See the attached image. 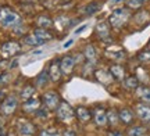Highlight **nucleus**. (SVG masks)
Segmentation results:
<instances>
[{"mask_svg": "<svg viewBox=\"0 0 150 136\" xmlns=\"http://www.w3.org/2000/svg\"><path fill=\"white\" fill-rule=\"evenodd\" d=\"M86 28H88V25H86V24H83L82 27H79L78 29H76V31H75V33H79L81 31H83V29H86Z\"/></svg>", "mask_w": 150, "mask_h": 136, "instance_id": "nucleus-38", "label": "nucleus"}, {"mask_svg": "<svg viewBox=\"0 0 150 136\" xmlns=\"http://www.w3.org/2000/svg\"><path fill=\"white\" fill-rule=\"evenodd\" d=\"M95 36L100 43L110 46L114 44V36H112V29L108 25L107 21H99L95 27Z\"/></svg>", "mask_w": 150, "mask_h": 136, "instance_id": "nucleus-4", "label": "nucleus"}, {"mask_svg": "<svg viewBox=\"0 0 150 136\" xmlns=\"http://www.w3.org/2000/svg\"><path fill=\"white\" fill-rule=\"evenodd\" d=\"M24 46L20 40L10 39L0 43V58H14L18 54H21Z\"/></svg>", "mask_w": 150, "mask_h": 136, "instance_id": "nucleus-3", "label": "nucleus"}, {"mask_svg": "<svg viewBox=\"0 0 150 136\" xmlns=\"http://www.w3.org/2000/svg\"><path fill=\"white\" fill-rule=\"evenodd\" d=\"M22 24L21 16L10 6L0 7V27L3 29H13L17 25Z\"/></svg>", "mask_w": 150, "mask_h": 136, "instance_id": "nucleus-2", "label": "nucleus"}, {"mask_svg": "<svg viewBox=\"0 0 150 136\" xmlns=\"http://www.w3.org/2000/svg\"><path fill=\"white\" fill-rule=\"evenodd\" d=\"M38 28H45V29H52L54 28V20L47 14H39L35 20Z\"/></svg>", "mask_w": 150, "mask_h": 136, "instance_id": "nucleus-25", "label": "nucleus"}, {"mask_svg": "<svg viewBox=\"0 0 150 136\" xmlns=\"http://www.w3.org/2000/svg\"><path fill=\"white\" fill-rule=\"evenodd\" d=\"M145 1H147V0H145Z\"/></svg>", "mask_w": 150, "mask_h": 136, "instance_id": "nucleus-40", "label": "nucleus"}, {"mask_svg": "<svg viewBox=\"0 0 150 136\" xmlns=\"http://www.w3.org/2000/svg\"><path fill=\"white\" fill-rule=\"evenodd\" d=\"M56 117L61 122H70V121L74 120V117H75V109L68 101L61 100L59 107L56 109Z\"/></svg>", "mask_w": 150, "mask_h": 136, "instance_id": "nucleus-11", "label": "nucleus"}, {"mask_svg": "<svg viewBox=\"0 0 150 136\" xmlns=\"http://www.w3.org/2000/svg\"><path fill=\"white\" fill-rule=\"evenodd\" d=\"M35 36V38L39 40V43L42 44H46L49 43V42H52V40H54V32L52 31V29H45V28H38L35 27L33 28V31L31 32Z\"/></svg>", "mask_w": 150, "mask_h": 136, "instance_id": "nucleus-14", "label": "nucleus"}, {"mask_svg": "<svg viewBox=\"0 0 150 136\" xmlns=\"http://www.w3.org/2000/svg\"><path fill=\"white\" fill-rule=\"evenodd\" d=\"M121 85H122V87L125 89V90L135 92V90H136V87L140 85V82H139L138 76L135 75V74H128V75L121 81Z\"/></svg>", "mask_w": 150, "mask_h": 136, "instance_id": "nucleus-20", "label": "nucleus"}, {"mask_svg": "<svg viewBox=\"0 0 150 136\" xmlns=\"http://www.w3.org/2000/svg\"><path fill=\"white\" fill-rule=\"evenodd\" d=\"M20 106V97L18 94H6L4 99L1 100L0 103V115L3 117H11V115L16 114L17 109Z\"/></svg>", "mask_w": 150, "mask_h": 136, "instance_id": "nucleus-5", "label": "nucleus"}, {"mask_svg": "<svg viewBox=\"0 0 150 136\" xmlns=\"http://www.w3.org/2000/svg\"><path fill=\"white\" fill-rule=\"evenodd\" d=\"M82 56H83V58H85L86 63H89V64H93V66H99L100 63H102V53H100V50L97 49V46L95 43H88L83 46V49H82Z\"/></svg>", "mask_w": 150, "mask_h": 136, "instance_id": "nucleus-6", "label": "nucleus"}, {"mask_svg": "<svg viewBox=\"0 0 150 136\" xmlns=\"http://www.w3.org/2000/svg\"><path fill=\"white\" fill-rule=\"evenodd\" d=\"M11 72L10 71H3L0 72V89H3L4 86H7L11 82Z\"/></svg>", "mask_w": 150, "mask_h": 136, "instance_id": "nucleus-32", "label": "nucleus"}, {"mask_svg": "<svg viewBox=\"0 0 150 136\" xmlns=\"http://www.w3.org/2000/svg\"><path fill=\"white\" fill-rule=\"evenodd\" d=\"M46 70H47V74H49V78H50V82L53 83H60L63 81V72H61V68H60V60L59 57H56L53 60H50L46 66Z\"/></svg>", "mask_w": 150, "mask_h": 136, "instance_id": "nucleus-12", "label": "nucleus"}, {"mask_svg": "<svg viewBox=\"0 0 150 136\" xmlns=\"http://www.w3.org/2000/svg\"><path fill=\"white\" fill-rule=\"evenodd\" d=\"M61 136H78V135H76V132H75L74 129L68 128V129H65V131L63 132V135Z\"/></svg>", "mask_w": 150, "mask_h": 136, "instance_id": "nucleus-35", "label": "nucleus"}, {"mask_svg": "<svg viewBox=\"0 0 150 136\" xmlns=\"http://www.w3.org/2000/svg\"><path fill=\"white\" fill-rule=\"evenodd\" d=\"M149 136H150V135H149Z\"/></svg>", "mask_w": 150, "mask_h": 136, "instance_id": "nucleus-41", "label": "nucleus"}, {"mask_svg": "<svg viewBox=\"0 0 150 136\" xmlns=\"http://www.w3.org/2000/svg\"><path fill=\"white\" fill-rule=\"evenodd\" d=\"M17 131L21 136H36L38 129L31 121H20L17 125Z\"/></svg>", "mask_w": 150, "mask_h": 136, "instance_id": "nucleus-17", "label": "nucleus"}, {"mask_svg": "<svg viewBox=\"0 0 150 136\" xmlns=\"http://www.w3.org/2000/svg\"><path fill=\"white\" fill-rule=\"evenodd\" d=\"M136 60H138V63H139V64H142V66L150 64V50L149 49H145V50H142L140 53H138V56H136Z\"/></svg>", "mask_w": 150, "mask_h": 136, "instance_id": "nucleus-30", "label": "nucleus"}, {"mask_svg": "<svg viewBox=\"0 0 150 136\" xmlns=\"http://www.w3.org/2000/svg\"><path fill=\"white\" fill-rule=\"evenodd\" d=\"M40 100H42V106L45 109H47L49 111H56L63 99L57 90H46L45 93H42Z\"/></svg>", "mask_w": 150, "mask_h": 136, "instance_id": "nucleus-9", "label": "nucleus"}, {"mask_svg": "<svg viewBox=\"0 0 150 136\" xmlns=\"http://www.w3.org/2000/svg\"><path fill=\"white\" fill-rule=\"evenodd\" d=\"M131 18H132V11L129 10L128 7L122 6V7H117V8L112 10V13L107 18V22L112 31L121 32L122 29L128 27Z\"/></svg>", "mask_w": 150, "mask_h": 136, "instance_id": "nucleus-1", "label": "nucleus"}, {"mask_svg": "<svg viewBox=\"0 0 150 136\" xmlns=\"http://www.w3.org/2000/svg\"><path fill=\"white\" fill-rule=\"evenodd\" d=\"M38 136H60V132L56 128H45L38 133Z\"/></svg>", "mask_w": 150, "mask_h": 136, "instance_id": "nucleus-33", "label": "nucleus"}, {"mask_svg": "<svg viewBox=\"0 0 150 136\" xmlns=\"http://www.w3.org/2000/svg\"><path fill=\"white\" fill-rule=\"evenodd\" d=\"M104 1H108V3L112 6H117V4H120V3H125V0H104Z\"/></svg>", "mask_w": 150, "mask_h": 136, "instance_id": "nucleus-36", "label": "nucleus"}, {"mask_svg": "<svg viewBox=\"0 0 150 136\" xmlns=\"http://www.w3.org/2000/svg\"><path fill=\"white\" fill-rule=\"evenodd\" d=\"M103 8V3L100 0H93V1H89L88 4L83 6V8H82V13H83V16L86 17H92L97 14L99 11Z\"/></svg>", "mask_w": 150, "mask_h": 136, "instance_id": "nucleus-21", "label": "nucleus"}, {"mask_svg": "<svg viewBox=\"0 0 150 136\" xmlns=\"http://www.w3.org/2000/svg\"><path fill=\"white\" fill-rule=\"evenodd\" d=\"M35 94H36V86L33 85V82H27V83L21 87V90L18 93V97L24 101V100H28V99L33 97Z\"/></svg>", "mask_w": 150, "mask_h": 136, "instance_id": "nucleus-22", "label": "nucleus"}, {"mask_svg": "<svg viewBox=\"0 0 150 136\" xmlns=\"http://www.w3.org/2000/svg\"><path fill=\"white\" fill-rule=\"evenodd\" d=\"M136 96L139 99L142 103H146V104H150V86L149 85H139L136 87Z\"/></svg>", "mask_w": 150, "mask_h": 136, "instance_id": "nucleus-26", "label": "nucleus"}, {"mask_svg": "<svg viewBox=\"0 0 150 136\" xmlns=\"http://www.w3.org/2000/svg\"><path fill=\"white\" fill-rule=\"evenodd\" d=\"M107 67H108V70H110V72H111V75L115 82H120V83H121V81L128 75L127 67L124 66V64H121V63H110Z\"/></svg>", "mask_w": 150, "mask_h": 136, "instance_id": "nucleus-15", "label": "nucleus"}, {"mask_svg": "<svg viewBox=\"0 0 150 136\" xmlns=\"http://www.w3.org/2000/svg\"><path fill=\"white\" fill-rule=\"evenodd\" d=\"M118 118H120V122L125 126L134 125L135 121V113L128 107H122V109L118 110Z\"/></svg>", "mask_w": 150, "mask_h": 136, "instance_id": "nucleus-18", "label": "nucleus"}, {"mask_svg": "<svg viewBox=\"0 0 150 136\" xmlns=\"http://www.w3.org/2000/svg\"><path fill=\"white\" fill-rule=\"evenodd\" d=\"M20 42H21V44L24 47H31V49H35V47H40V46H42V44L39 43V40L33 36L32 33H27L25 36H22Z\"/></svg>", "mask_w": 150, "mask_h": 136, "instance_id": "nucleus-27", "label": "nucleus"}, {"mask_svg": "<svg viewBox=\"0 0 150 136\" xmlns=\"http://www.w3.org/2000/svg\"><path fill=\"white\" fill-rule=\"evenodd\" d=\"M92 111V121L95 122V125L99 128L107 126V110L102 106H96Z\"/></svg>", "mask_w": 150, "mask_h": 136, "instance_id": "nucleus-13", "label": "nucleus"}, {"mask_svg": "<svg viewBox=\"0 0 150 136\" xmlns=\"http://www.w3.org/2000/svg\"><path fill=\"white\" fill-rule=\"evenodd\" d=\"M102 58L108 61V64L110 63H121L122 64L124 61H127V51L124 49H120V47H111V44H110L103 51Z\"/></svg>", "mask_w": 150, "mask_h": 136, "instance_id": "nucleus-7", "label": "nucleus"}, {"mask_svg": "<svg viewBox=\"0 0 150 136\" xmlns=\"http://www.w3.org/2000/svg\"><path fill=\"white\" fill-rule=\"evenodd\" d=\"M127 136H146L147 128L145 125H129L127 129Z\"/></svg>", "mask_w": 150, "mask_h": 136, "instance_id": "nucleus-28", "label": "nucleus"}, {"mask_svg": "<svg viewBox=\"0 0 150 136\" xmlns=\"http://www.w3.org/2000/svg\"><path fill=\"white\" fill-rule=\"evenodd\" d=\"M75 117L78 118L79 122L82 124H88L89 121H92V111L85 106H78L75 109Z\"/></svg>", "mask_w": 150, "mask_h": 136, "instance_id": "nucleus-24", "label": "nucleus"}, {"mask_svg": "<svg viewBox=\"0 0 150 136\" xmlns=\"http://www.w3.org/2000/svg\"><path fill=\"white\" fill-rule=\"evenodd\" d=\"M21 107L25 114H35L38 110L42 107V100H40V97H38V96H33V97L28 99V100H24Z\"/></svg>", "mask_w": 150, "mask_h": 136, "instance_id": "nucleus-16", "label": "nucleus"}, {"mask_svg": "<svg viewBox=\"0 0 150 136\" xmlns=\"http://www.w3.org/2000/svg\"><path fill=\"white\" fill-rule=\"evenodd\" d=\"M145 3H146L145 0H125V7H128L131 11H134L142 8Z\"/></svg>", "mask_w": 150, "mask_h": 136, "instance_id": "nucleus-31", "label": "nucleus"}, {"mask_svg": "<svg viewBox=\"0 0 150 136\" xmlns=\"http://www.w3.org/2000/svg\"><path fill=\"white\" fill-rule=\"evenodd\" d=\"M4 90H3V89H0V103H1V100H3V99H4Z\"/></svg>", "mask_w": 150, "mask_h": 136, "instance_id": "nucleus-39", "label": "nucleus"}, {"mask_svg": "<svg viewBox=\"0 0 150 136\" xmlns=\"http://www.w3.org/2000/svg\"><path fill=\"white\" fill-rule=\"evenodd\" d=\"M50 83V78H49V74H47V70L46 67L43 68L33 79V85L36 86V89H45Z\"/></svg>", "mask_w": 150, "mask_h": 136, "instance_id": "nucleus-23", "label": "nucleus"}, {"mask_svg": "<svg viewBox=\"0 0 150 136\" xmlns=\"http://www.w3.org/2000/svg\"><path fill=\"white\" fill-rule=\"evenodd\" d=\"M92 79H95L97 83H100L103 86H110L114 83V78H112L111 72L108 70V67H104V66H96L95 71H93V76Z\"/></svg>", "mask_w": 150, "mask_h": 136, "instance_id": "nucleus-8", "label": "nucleus"}, {"mask_svg": "<svg viewBox=\"0 0 150 136\" xmlns=\"http://www.w3.org/2000/svg\"><path fill=\"white\" fill-rule=\"evenodd\" d=\"M72 43H74V39H70V40H68L67 43H64V46H63V47H64V49H68V47H70Z\"/></svg>", "mask_w": 150, "mask_h": 136, "instance_id": "nucleus-37", "label": "nucleus"}, {"mask_svg": "<svg viewBox=\"0 0 150 136\" xmlns=\"http://www.w3.org/2000/svg\"><path fill=\"white\" fill-rule=\"evenodd\" d=\"M60 60V68L64 76H71L75 72V70L78 68L76 60H75V56L71 53H65L61 57H59Z\"/></svg>", "mask_w": 150, "mask_h": 136, "instance_id": "nucleus-10", "label": "nucleus"}, {"mask_svg": "<svg viewBox=\"0 0 150 136\" xmlns=\"http://www.w3.org/2000/svg\"><path fill=\"white\" fill-rule=\"evenodd\" d=\"M106 136H127L122 131H120L118 128H110L106 133Z\"/></svg>", "mask_w": 150, "mask_h": 136, "instance_id": "nucleus-34", "label": "nucleus"}, {"mask_svg": "<svg viewBox=\"0 0 150 136\" xmlns=\"http://www.w3.org/2000/svg\"><path fill=\"white\" fill-rule=\"evenodd\" d=\"M120 124V118H118V110L115 109H108L107 110V126L108 128H117Z\"/></svg>", "mask_w": 150, "mask_h": 136, "instance_id": "nucleus-29", "label": "nucleus"}, {"mask_svg": "<svg viewBox=\"0 0 150 136\" xmlns=\"http://www.w3.org/2000/svg\"><path fill=\"white\" fill-rule=\"evenodd\" d=\"M135 115L142 122H150V104L139 103L135 107Z\"/></svg>", "mask_w": 150, "mask_h": 136, "instance_id": "nucleus-19", "label": "nucleus"}]
</instances>
